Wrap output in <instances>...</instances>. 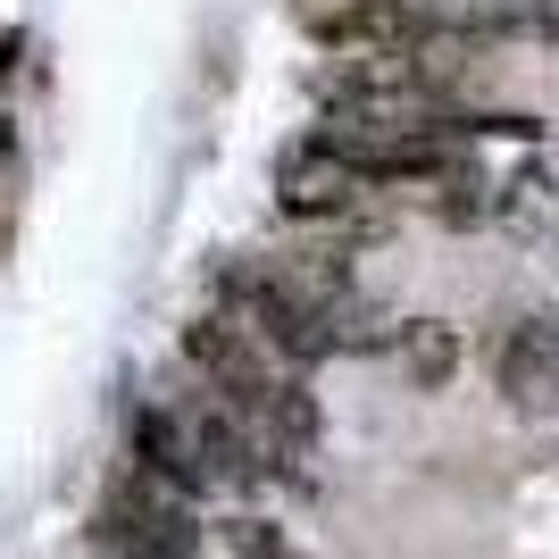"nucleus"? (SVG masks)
I'll use <instances>...</instances> for the list:
<instances>
[{"label":"nucleus","mask_w":559,"mask_h":559,"mask_svg":"<svg viewBox=\"0 0 559 559\" xmlns=\"http://www.w3.org/2000/svg\"><path fill=\"white\" fill-rule=\"evenodd\" d=\"M217 293H226L234 326L251 334V343L267 334V343H276L284 359H301V368L334 350L326 301H318V293H301L293 276H276V267H242V259H234V267H217Z\"/></svg>","instance_id":"f257e3e1"},{"label":"nucleus","mask_w":559,"mask_h":559,"mask_svg":"<svg viewBox=\"0 0 559 559\" xmlns=\"http://www.w3.org/2000/svg\"><path fill=\"white\" fill-rule=\"evenodd\" d=\"M185 359L210 376L242 418L267 426V393H276V376H267V350L234 326V318H192V326H185Z\"/></svg>","instance_id":"f03ea898"},{"label":"nucleus","mask_w":559,"mask_h":559,"mask_svg":"<svg viewBox=\"0 0 559 559\" xmlns=\"http://www.w3.org/2000/svg\"><path fill=\"white\" fill-rule=\"evenodd\" d=\"M100 543H109L117 559H192V526H185V510L176 501H159V492L142 485H126L100 510Z\"/></svg>","instance_id":"7ed1b4c3"},{"label":"nucleus","mask_w":559,"mask_h":559,"mask_svg":"<svg viewBox=\"0 0 559 559\" xmlns=\"http://www.w3.org/2000/svg\"><path fill=\"white\" fill-rule=\"evenodd\" d=\"M501 393L518 409H559V326L551 318H518L501 343Z\"/></svg>","instance_id":"20e7f679"},{"label":"nucleus","mask_w":559,"mask_h":559,"mask_svg":"<svg viewBox=\"0 0 559 559\" xmlns=\"http://www.w3.org/2000/svg\"><path fill=\"white\" fill-rule=\"evenodd\" d=\"M276 192H284V210H293V217H343L350 201H359V176L334 159L326 142H301V151L284 159Z\"/></svg>","instance_id":"39448f33"},{"label":"nucleus","mask_w":559,"mask_h":559,"mask_svg":"<svg viewBox=\"0 0 559 559\" xmlns=\"http://www.w3.org/2000/svg\"><path fill=\"white\" fill-rule=\"evenodd\" d=\"M134 460H142V476H159V485H176V492H210V476H201V460H192V435H185V418H167V409H134Z\"/></svg>","instance_id":"423d86ee"},{"label":"nucleus","mask_w":559,"mask_h":559,"mask_svg":"<svg viewBox=\"0 0 559 559\" xmlns=\"http://www.w3.org/2000/svg\"><path fill=\"white\" fill-rule=\"evenodd\" d=\"M393 359H401V376H409L418 393H443L451 368H460V334H451L443 318H401L393 326Z\"/></svg>","instance_id":"0eeeda50"},{"label":"nucleus","mask_w":559,"mask_h":559,"mask_svg":"<svg viewBox=\"0 0 559 559\" xmlns=\"http://www.w3.org/2000/svg\"><path fill=\"white\" fill-rule=\"evenodd\" d=\"M501 217H510V234H559V185L543 167H518L501 185Z\"/></svg>","instance_id":"6e6552de"},{"label":"nucleus","mask_w":559,"mask_h":559,"mask_svg":"<svg viewBox=\"0 0 559 559\" xmlns=\"http://www.w3.org/2000/svg\"><path fill=\"white\" fill-rule=\"evenodd\" d=\"M226 551L234 559H309L301 543L284 535V526H267V518H226Z\"/></svg>","instance_id":"1a4fd4ad"},{"label":"nucleus","mask_w":559,"mask_h":559,"mask_svg":"<svg viewBox=\"0 0 559 559\" xmlns=\"http://www.w3.org/2000/svg\"><path fill=\"white\" fill-rule=\"evenodd\" d=\"M9 68H17V34H0V84H9Z\"/></svg>","instance_id":"9d476101"},{"label":"nucleus","mask_w":559,"mask_h":559,"mask_svg":"<svg viewBox=\"0 0 559 559\" xmlns=\"http://www.w3.org/2000/svg\"><path fill=\"white\" fill-rule=\"evenodd\" d=\"M9 151H17V126H9V117H0V167H9Z\"/></svg>","instance_id":"9b49d317"},{"label":"nucleus","mask_w":559,"mask_h":559,"mask_svg":"<svg viewBox=\"0 0 559 559\" xmlns=\"http://www.w3.org/2000/svg\"><path fill=\"white\" fill-rule=\"evenodd\" d=\"M318 9H359V0H318Z\"/></svg>","instance_id":"f8f14e48"}]
</instances>
